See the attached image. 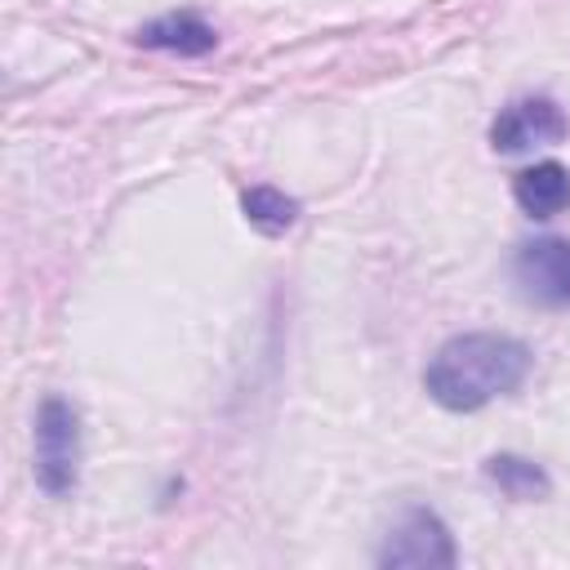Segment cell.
<instances>
[{"label":"cell","mask_w":570,"mask_h":570,"mask_svg":"<svg viewBox=\"0 0 570 570\" xmlns=\"http://www.w3.org/2000/svg\"><path fill=\"white\" fill-rule=\"evenodd\" d=\"M534 370V352L517 334L468 330L445 338L423 365V392L450 414H476L499 396L521 392Z\"/></svg>","instance_id":"1"},{"label":"cell","mask_w":570,"mask_h":570,"mask_svg":"<svg viewBox=\"0 0 570 570\" xmlns=\"http://www.w3.org/2000/svg\"><path fill=\"white\" fill-rule=\"evenodd\" d=\"M31 472L49 499H67L80 485V414L67 396H45L36 405Z\"/></svg>","instance_id":"2"},{"label":"cell","mask_w":570,"mask_h":570,"mask_svg":"<svg viewBox=\"0 0 570 570\" xmlns=\"http://www.w3.org/2000/svg\"><path fill=\"white\" fill-rule=\"evenodd\" d=\"M374 561L392 570H450L459 561V548L441 512H432L428 503H410L383 534Z\"/></svg>","instance_id":"3"},{"label":"cell","mask_w":570,"mask_h":570,"mask_svg":"<svg viewBox=\"0 0 570 570\" xmlns=\"http://www.w3.org/2000/svg\"><path fill=\"white\" fill-rule=\"evenodd\" d=\"M512 285L530 307H548V312L570 307V240L566 236L521 240L512 254Z\"/></svg>","instance_id":"4"},{"label":"cell","mask_w":570,"mask_h":570,"mask_svg":"<svg viewBox=\"0 0 570 570\" xmlns=\"http://www.w3.org/2000/svg\"><path fill=\"white\" fill-rule=\"evenodd\" d=\"M566 134H570V116L561 111L557 98H543V94L512 98L490 120V147L499 156H517V151H530L539 142H561Z\"/></svg>","instance_id":"5"},{"label":"cell","mask_w":570,"mask_h":570,"mask_svg":"<svg viewBox=\"0 0 570 570\" xmlns=\"http://www.w3.org/2000/svg\"><path fill=\"white\" fill-rule=\"evenodd\" d=\"M134 45L156 49V53H174V58H205V53L218 49V31L200 13L174 9V13H160V18L142 22L134 31Z\"/></svg>","instance_id":"6"},{"label":"cell","mask_w":570,"mask_h":570,"mask_svg":"<svg viewBox=\"0 0 570 570\" xmlns=\"http://www.w3.org/2000/svg\"><path fill=\"white\" fill-rule=\"evenodd\" d=\"M512 200L525 218H557L570 209V169L561 160H534L512 178Z\"/></svg>","instance_id":"7"},{"label":"cell","mask_w":570,"mask_h":570,"mask_svg":"<svg viewBox=\"0 0 570 570\" xmlns=\"http://www.w3.org/2000/svg\"><path fill=\"white\" fill-rule=\"evenodd\" d=\"M481 476L512 503H539L552 494V476L543 463L525 459V454H512V450H499L481 463Z\"/></svg>","instance_id":"8"},{"label":"cell","mask_w":570,"mask_h":570,"mask_svg":"<svg viewBox=\"0 0 570 570\" xmlns=\"http://www.w3.org/2000/svg\"><path fill=\"white\" fill-rule=\"evenodd\" d=\"M240 214H245V223H249L254 232H263V236H285V232L298 223L303 205H298L294 196H285L281 187H272V183H254V187L240 191Z\"/></svg>","instance_id":"9"}]
</instances>
